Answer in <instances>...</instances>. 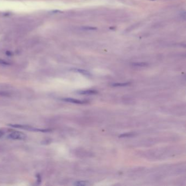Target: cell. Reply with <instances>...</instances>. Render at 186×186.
<instances>
[{
    "mask_svg": "<svg viewBox=\"0 0 186 186\" xmlns=\"http://www.w3.org/2000/svg\"><path fill=\"white\" fill-rule=\"evenodd\" d=\"M88 184L87 181H77L74 183V185L76 186H85Z\"/></svg>",
    "mask_w": 186,
    "mask_h": 186,
    "instance_id": "52a82bcc",
    "label": "cell"
},
{
    "mask_svg": "<svg viewBox=\"0 0 186 186\" xmlns=\"http://www.w3.org/2000/svg\"><path fill=\"white\" fill-rule=\"evenodd\" d=\"M134 135V133H124L122 134L119 136V137H130Z\"/></svg>",
    "mask_w": 186,
    "mask_h": 186,
    "instance_id": "8992f818",
    "label": "cell"
},
{
    "mask_svg": "<svg viewBox=\"0 0 186 186\" xmlns=\"http://www.w3.org/2000/svg\"><path fill=\"white\" fill-rule=\"evenodd\" d=\"M3 134H4V133H3V131L2 130H0V137H2Z\"/></svg>",
    "mask_w": 186,
    "mask_h": 186,
    "instance_id": "8fae6325",
    "label": "cell"
},
{
    "mask_svg": "<svg viewBox=\"0 0 186 186\" xmlns=\"http://www.w3.org/2000/svg\"><path fill=\"white\" fill-rule=\"evenodd\" d=\"M26 135L24 133L18 132V131L10 133L8 136L9 139H13V140H24L26 138Z\"/></svg>",
    "mask_w": 186,
    "mask_h": 186,
    "instance_id": "7a4b0ae2",
    "label": "cell"
},
{
    "mask_svg": "<svg viewBox=\"0 0 186 186\" xmlns=\"http://www.w3.org/2000/svg\"><path fill=\"white\" fill-rule=\"evenodd\" d=\"M65 102H70L73 103H75V104H85V103H87V102L86 100H80L78 99H75L74 98H63L62 99Z\"/></svg>",
    "mask_w": 186,
    "mask_h": 186,
    "instance_id": "3957f363",
    "label": "cell"
},
{
    "mask_svg": "<svg viewBox=\"0 0 186 186\" xmlns=\"http://www.w3.org/2000/svg\"><path fill=\"white\" fill-rule=\"evenodd\" d=\"M76 71H78L80 73H81L82 74H84V75H90V73L86 71V70H80V69H78L76 70Z\"/></svg>",
    "mask_w": 186,
    "mask_h": 186,
    "instance_id": "ba28073f",
    "label": "cell"
},
{
    "mask_svg": "<svg viewBox=\"0 0 186 186\" xmlns=\"http://www.w3.org/2000/svg\"><path fill=\"white\" fill-rule=\"evenodd\" d=\"M133 65L135 66L143 67V66H147V64L146 63H133Z\"/></svg>",
    "mask_w": 186,
    "mask_h": 186,
    "instance_id": "9c48e42d",
    "label": "cell"
},
{
    "mask_svg": "<svg viewBox=\"0 0 186 186\" xmlns=\"http://www.w3.org/2000/svg\"><path fill=\"white\" fill-rule=\"evenodd\" d=\"M129 84H130V83H129V82H126V83H116V84H112V86L114 87L126 86H128Z\"/></svg>",
    "mask_w": 186,
    "mask_h": 186,
    "instance_id": "5b68a950",
    "label": "cell"
},
{
    "mask_svg": "<svg viewBox=\"0 0 186 186\" xmlns=\"http://www.w3.org/2000/svg\"><path fill=\"white\" fill-rule=\"evenodd\" d=\"M8 126L14 127V128H21L25 129V130H30V131H34V132H49L50 130L49 129H38L33 128L31 126H28V125H23V124H10Z\"/></svg>",
    "mask_w": 186,
    "mask_h": 186,
    "instance_id": "6da1fadb",
    "label": "cell"
},
{
    "mask_svg": "<svg viewBox=\"0 0 186 186\" xmlns=\"http://www.w3.org/2000/svg\"><path fill=\"white\" fill-rule=\"evenodd\" d=\"M78 93L80 94H93L97 93V91L95 90H85V91H81L78 92Z\"/></svg>",
    "mask_w": 186,
    "mask_h": 186,
    "instance_id": "277c9868",
    "label": "cell"
},
{
    "mask_svg": "<svg viewBox=\"0 0 186 186\" xmlns=\"http://www.w3.org/2000/svg\"><path fill=\"white\" fill-rule=\"evenodd\" d=\"M0 63L1 64H8V63H7V62H6V61L3 60H0Z\"/></svg>",
    "mask_w": 186,
    "mask_h": 186,
    "instance_id": "30bf717a",
    "label": "cell"
}]
</instances>
